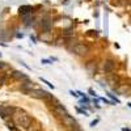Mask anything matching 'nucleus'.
Masks as SVG:
<instances>
[{
    "instance_id": "2eb2a0df",
    "label": "nucleus",
    "mask_w": 131,
    "mask_h": 131,
    "mask_svg": "<svg viewBox=\"0 0 131 131\" xmlns=\"http://www.w3.org/2000/svg\"><path fill=\"white\" fill-rule=\"evenodd\" d=\"M7 125H8V128L12 131H17V128L14 127V122L12 121V122H7Z\"/></svg>"
},
{
    "instance_id": "6e6552de",
    "label": "nucleus",
    "mask_w": 131,
    "mask_h": 131,
    "mask_svg": "<svg viewBox=\"0 0 131 131\" xmlns=\"http://www.w3.org/2000/svg\"><path fill=\"white\" fill-rule=\"evenodd\" d=\"M52 111H54L55 114H57L58 117H64V115H67L68 114V111H67V109L64 108V106L62 105L60 102H58V104H55L54 106H52Z\"/></svg>"
},
{
    "instance_id": "5701e85b",
    "label": "nucleus",
    "mask_w": 131,
    "mask_h": 131,
    "mask_svg": "<svg viewBox=\"0 0 131 131\" xmlns=\"http://www.w3.org/2000/svg\"><path fill=\"white\" fill-rule=\"evenodd\" d=\"M70 94H71V96H74V97H77V96H79V94H77L76 92H74V91H70Z\"/></svg>"
},
{
    "instance_id": "f3484780",
    "label": "nucleus",
    "mask_w": 131,
    "mask_h": 131,
    "mask_svg": "<svg viewBox=\"0 0 131 131\" xmlns=\"http://www.w3.org/2000/svg\"><path fill=\"white\" fill-rule=\"evenodd\" d=\"M108 96H109V97H110V98H111V100H113V101H114V102H117V104H119V100H118V98H117V97H115V96H114V94H111V93H108Z\"/></svg>"
},
{
    "instance_id": "1a4fd4ad",
    "label": "nucleus",
    "mask_w": 131,
    "mask_h": 131,
    "mask_svg": "<svg viewBox=\"0 0 131 131\" xmlns=\"http://www.w3.org/2000/svg\"><path fill=\"white\" fill-rule=\"evenodd\" d=\"M115 68V62L113 59H106L104 63V72L105 74H111Z\"/></svg>"
},
{
    "instance_id": "39448f33",
    "label": "nucleus",
    "mask_w": 131,
    "mask_h": 131,
    "mask_svg": "<svg viewBox=\"0 0 131 131\" xmlns=\"http://www.w3.org/2000/svg\"><path fill=\"white\" fill-rule=\"evenodd\" d=\"M62 122L64 126H67V127H70V128H80V126H79V123L76 122V119H75L72 115H70V114L62 117Z\"/></svg>"
},
{
    "instance_id": "aec40b11",
    "label": "nucleus",
    "mask_w": 131,
    "mask_h": 131,
    "mask_svg": "<svg viewBox=\"0 0 131 131\" xmlns=\"http://www.w3.org/2000/svg\"><path fill=\"white\" fill-rule=\"evenodd\" d=\"M5 67H7L5 62H0V71H1V70H4Z\"/></svg>"
},
{
    "instance_id": "4468645a",
    "label": "nucleus",
    "mask_w": 131,
    "mask_h": 131,
    "mask_svg": "<svg viewBox=\"0 0 131 131\" xmlns=\"http://www.w3.org/2000/svg\"><path fill=\"white\" fill-rule=\"evenodd\" d=\"M118 80H119V79H118V76H113L110 80H109V84H110L111 87H114V88H115V85H117V81H118Z\"/></svg>"
},
{
    "instance_id": "393cba45",
    "label": "nucleus",
    "mask_w": 131,
    "mask_h": 131,
    "mask_svg": "<svg viewBox=\"0 0 131 131\" xmlns=\"http://www.w3.org/2000/svg\"><path fill=\"white\" fill-rule=\"evenodd\" d=\"M0 57H1V54H0Z\"/></svg>"
},
{
    "instance_id": "9d476101",
    "label": "nucleus",
    "mask_w": 131,
    "mask_h": 131,
    "mask_svg": "<svg viewBox=\"0 0 131 131\" xmlns=\"http://www.w3.org/2000/svg\"><path fill=\"white\" fill-rule=\"evenodd\" d=\"M11 76H12L13 80H20V81L28 80V76H26L24 72H21V71H13V74H11Z\"/></svg>"
},
{
    "instance_id": "f03ea898",
    "label": "nucleus",
    "mask_w": 131,
    "mask_h": 131,
    "mask_svg": "<svg viewBox=\"0 0 131 131\" xmlns=\"http://www.w3.org/2000/svg\"><path fill=\"white\" fill-rule=\"evenodd\" d=\"M28 96L33 97V98H37V100H45V101H48V100H51L52 94H50L47 91H45V89H41V88H37V89H33V91L28 92Z\"/></svg>"
},
{
    "instance_id": "412c9836",
    "label": "nucleus",
    "mask_w": 131,
    "mask_h": 131,
    "mask_svg": "<svg viewBox=\"0 0 131 131\" xmlns=\"http://www.w3.org/2000/svg\"><path fill=\"white\" fill-rule=\"evenodd\" d=\"M89 94L91 96H93V97H97V94H96V92L93 91V89H89Z\"/></svg>"
},
{
    "instance_id": "0eeeda50",
    "label": "nucleus",
    "mask_w": 131,
    "mask_h": 131,
    "mask_svg": "<svg viewBox=\"0 0 131 131\" xmlns=\"http://www.w3.org/2000/svg\"><path fill=\"white\" fill-rule=\"evenodd\" d=\"M39 88V87L37 85V84H34L33 81H30V80H24L22 83H21V91L24 92V93H28V92L33 91V89H37Z\"/></svg>"
},
{
    "instance_id": "20e7f679",
    "label": "nucleus",
    "mask_w": 131,
    "mask_h": 131,
    "mask_svg": "<svg viewBox=\"0 0 131 131\" xmlns=\"http://www.w3.org/2000/svg\"><path fill=\"white\" fill-rule=\"evenodd\" d=\"M39 26H41V30H42V33H50V30H51V28H52L51 17H50V16H45L43 18H41Z\"/></svg>"
},
{
    "instance_id": "dca6fc26",
    "label": "nucleus",
    "mask_w": 131,
    "mask_h": 131,
    "mask_svg": "<svg viewBox=\"0 0 131 131\" xmlns=\"http://www.w3.org/2000/svg\"><path fill=\"white\" fill-rule=\"evenodd\" d=\"M41 81H42V83H45V84H47V85L50 87L51 89H54V88H55V87H54V84H51L50 81H47V80H46V79H43V77H41Z\"/></svg>"
},
{
    "instance_id": "6ab92c4d",
    "label": "nucleus",
    "mask_w": 131,
    "mask_h": 131,
    "mask_svg": "<svg viewBox=\"0 0 131 131\" xmlns=\"http://www.w3.org/2000/svg\"><path fill=\"white\" fill-rule=\"evenodd\" d=\"M41 63H43V64H51V60L50 59H42Z\"/></svg>"
},
{
    "instance_id": "ddd939ff",
    "label": "nucleus",
    "mask_w": 131,
    "mask_h": 131,
    "mask_svg": "<svg viewBox=\"0 0 131 131\" xmlns=\"http://www.w3.org/2000/svg\"><path fill=\"white\" fill-rule=\"evenodd\" d=\"M0 118H3L4 121L8 119V115H7L5 110H4V106L3 105H0Z\"/></svg>"
},
{
    "instance_id": "f8f14e48",
    "label": "nucleus",
    "mask_w": 131,
    "mask_h": 131,
    "mask_svg": "<svg viewBox=\"0 0 131 131\" xmlns=\"http://www.w3.org/2000/svg\"><path fill=\"white\" fill-rule=\"evenodd\" d=\"M3 106H4V110H5V113H7L8 117H11L12 114H13L14 109H16V108H13V106H7V105H3Z\"/></svg>"
},
{
    "instance_id": "9b49d317",
    "label": "nucleus",
    "mask_w": 131,
    "mask_h": 131,
    "mask_svg": "<svg viewBox=\"0 0 131 131\" xmlns=\"http://www.w3.org/2000/svg\"><path fill=\"white\" fill-rule=\"evenodd\" d=\"M33 12V7L30 5H21L20 8H18V13L21 14V16H24V14H29Z\"/></svg>"
},
{
    "instance_id": "a211bd4d",
    "label": "nucleus",
    "mask_w": 131,
    "mask_h": 131,
    "mask_svg": "<svg viewBox=\"0 0 131 131\" xmlns=\"http://www.w3.org/2000/svg\"><path fill=\"white\" fill-rule=\"evenodd\" d=\"M77 113H79V114H83V115H88V113H87L85 110H83V109H80V108H77Z\"/></svg>"
},
{
    "instance_id": "f257e3e1",
    "label": "nucleus",
    "mask_w": 131,
    "mask_h": 131,
    "mask_svg": "<svg viewBox=\"0 0 131 131\" xmlns=\"http://www.w3.org/2000/svg\"><path fill=\"white\" fill-rule=\"evenodd\" d=\"M11 118L18 127H22V128H25V130H28V128L30 127V125L33 123V118H31L25 110L18 109V108L14 109V111L11 115Z\"/></svg>"
},
{
    "instance_id": "7ed1b4c3",
    "label": "nucleus",
    "mask_w": 131,
    "mask_h": 131,
    "mask_svg": "<svg viewBox=\"0 0 131 131\" xmlns=\"http://www.w3.org/2000/svg\"><path fill=\"white\" fill-rule=\"evenodd\" d=\"M89 50H91V48H89L88 45H85V43H80V42L75 43V45L71 47V51L74 52V54L79 55V57H84V55H87L89 52Z\"/></svg>"
},
{
    "instance_id": "4be33fe9",
    "label": "nucleus",
    "mask_w": 131,
    "mask_h": 131,
    "mask_svg": "<svg viewBox=\"0 0 131 131\" xmlns=\"http://www.w3.org/2000/svg\"><path fill=\"white\" fill-rule=\"evenodd\" d=\"M97 123H98V119H94L93 122H91V127H94V126H96Z\"/></svg>"
},
{
    "instance_id": "b1692460",
    "label": "nucleus",
    "mask_w": 131,
    "mask_h": 131,
    "mask_svg": "<svg viewBox=\"0 0 131 131\" xmlns=\"http://www.w3.org/2000/svg\"><path fill=\"white\" fill-rule=\"evenodd\" d=\"M122 131H131V130H130V128H126V127H123V128H122Z\"/></svg>"
},
{
    "instance_id": "423d86ee",
    "label": "nucleus",
    "mask_w": 131,
    "mask_h": 131,
    "mask_svg": "<svg viewBox=\"0 0 131 131\" xmlns=\"http://www.w3.org/2000/svg\"><path fill=\"white\" fill-rule=\"evenodd\" d=\"M115 92H117L119 96L128 97V96H131V85L130 84H121L119 87L115 88Z\"/></svg>"
}]
</instances>
